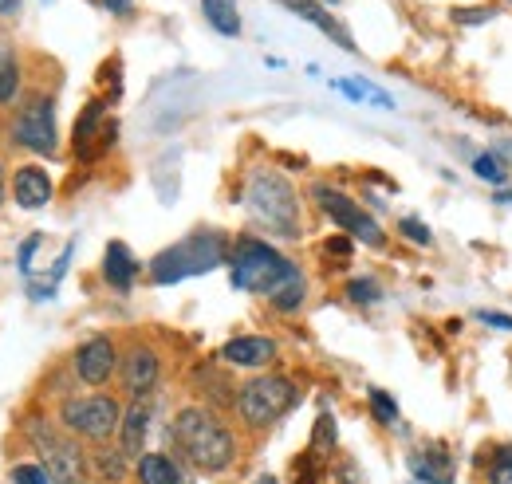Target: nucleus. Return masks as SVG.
Returning <instances> with one entry per match:
<instances>
[{"label": "nucleus", "mask_w": 512, "mask_h": 484, "mask_svg": "<svg viewBox=\"0 0 512 484\" xmlns=\"http://www.w3.org/2000/svg\"><path fill=\"white\" fill-rule=\"evenodd\" d=\"M229 280L241 292L268 296L276 311H296V307H304V296H308L304 272L288 256H280L272 244L256 241V237L237 241L233 256H229Z\"/></svg>", "instance_id": "obj_1"}, {"label": "nucleus", "mask_w": 512, "mask_h": 484, "mask_svg": "<svg viewBox=\"0 0 512 484\" xmlns=\"http://www.w3.org/2000/svg\"><path fill=\"white\" fill-rule=\"evenodd\" d=\"M174 445L186 457V465H193L205 477L225 473L237 461V437L233 429L221 422L209 406H186L174 418Z\"/></svg>", "instance_id": "obj_2"}, {"label": "nucleus", "mask_w": 512, "mask_h": 484, "mask_svg": "<svg viewBox=\"0 0 512 484\" xmlns=\"http://www.w3.org/2000/svg\"><path fill=\"white\" fill-rule=\"evenodd\" d=\"M245 209L256 225H264L276 237H300V197L288 178L276 170H253L245 182Z\"/></svg>", "instance_id": "obj_3"}, {"label": "nucleus", "mask_w": 512, "mask_h": 484, "mask_svg": "<svg viewBox=\"0 0 512 484\" xmlns=\"http://www.w3.org/2000/svg\"><path fill=\"white\" fill-rule=\"evenodd\" d=\"M229 260V241L221 233H190L186 241L170 244L150 260V280L154 284H178L186 276L213 272L217 264Z\"/></svg>", "instance_id": "obj_4"}, {"label": "nucleus", "mask_w": 512, "mask_h": 484, "mask_svg": "<svg viewBox=\"0 0 512 484\" xmlns=\"http://www.w3.org/2000/svg\"><path fill=\"white\" fill-rule=\"evenodd\" d=\"M24 437L40 453V465L48 469L52 484H87L91 457L75 445V437L67 429L44 422V418H32V422H24Z\"/></svg>", "instance_id": "obj_5"}, {"label": "nucleus", "mask_w": 512, "mask_h": 484, "mask_svg": "<svg viewBox=\"0 0 512 484\" xmlns=\"http://www.w3.org/2000/svg\"><path fill=\"white\" fill-rule=\"evenodd\" d=\"M300 390L292 378L284 374H256L249 378L241 390H237V410H241V422L249 429H268L272 422H280L292 406H296Z\"/></svg>", "instance_id": "obj_6"}, {"label": "nucleus", "mask_w": 512, "mask_h": 484, "mask_svg": "<svg viewBox=\"0 0 512 484\" xmlns=\"http://www.w3.org/2000/svg\"><path fill=\"white\" fill-rule=\"evenodd\" d=\"M60 425H64L71 437L107 445V441L119 433V425H123V406H119L111 394L64 398V406H60Z\"/></svg>", "instance_id": "obj_7"}, {"label": "nucleus", "mask_w": 512, "mask_h": 484, "mask_svg": "<svg viewBox=\"0 0 512 484\" xmlns=\"http://www.w3.org/2000/svg\"><path fill=\"white\" fill-rule=\"evenodd\" d=\"M316 193V201H320V209L343 229V233H351L355 241L371 244V248H383V229H379V221L359 205V201H351L347 193H339V189H331V185H316L312 189Z\"/></svg>", "instance_id": "obj_8"}, {"label": "nucleus", "mask_w": 512, "mask_h": 484, "mask_svg": "<svg viewBox=\"0 0 512 484\" xmlns=\"http://www.w3.org/2000/svg\"><path fill=\"white\" fill-rule=\"evenodd\" d=\"M12 138L24 146V150H32V154H56V107H52V99H44V95H32L20 111H16V119H12Z\"/></svg>", "instance_id": "obj_9"}, {"label": "nucleus", "mask_w": 512, "mask_h": 484, "mask_svg": "<svg viewBox=\"0 0 512 484\" xmlns=\"http://www.w3.org/2000/svg\"><path fill=\"white\" fill-rule=\"evenodd\" d=\"M119 138V122L107 119V103L103 99H91L83 107V115L75 119V158L79 162H95L103 158Z\"/></svg>", "instance_id": "obj_10"}, {"label": "nucleus", "mask_w": 512, "mask_h": 484, "mask_svg": "<svg viewBox=\"0 0 512 484\" xmlns=\"http://www.w3.org/2000/svg\"><path fill=\"white\" fill-rule=\"evenodd\" d=\"M119 363H123V359H119V351H115V343H111L107 335H95V339H87V343L75 351V374H79L87 386H107Z\"/></svg>", "instance_id": "obj_11"}, {"label": "nucleus", "mask_w": 512, "mask_h": 484, "mask_svg": "<svg viewBox=\"0 0 512 484\" xmlns=\"http://www.w3.org/2000/svg\"><path fill=\"white\" fill-rule=\"evenodd\" d=\"M123 390L130 398H150V390L158 386V374H162V363H158V351L146 347V343H134L127 355H123Z\"/></svg>", "instance_id": "obj_12"}, {"label": "nucleus", "mask_w": 512, "mask_h": 484, "mask_svg": "<svg viewBox=\"0 0 512 484\" xmlns=\"http://www.w3.org/2000/svg\"><path fill=\"white\" fill-rule=\"evenodd\" d=\"M221 359L229 366L260 370V366L276 363V343L264 339V335H241V339H229V343L221 347Z\"/></svg>", "instance_id": "obj_13"}, {"label": "nucleus", "mask_w": 512, "mask_h": 484, "mask_svg": "<svg viewBox=\"0 0 512 484\" xmlns=\"http://www.w3.org/2000/svg\"><path fill=\"white\" fill-rule=\"evenodd\" d=\"M280 4H284L292 16H300V20L316 24L323 36H331V40H335L343 52H355V40H351V32H347V28H343V24H339V20H335V16L323 8L320 0H280Z\"/></svg>", "instance_id": "obj_14"}, {"label": "nucleus", "mask_w": 512, "mask_h": 484, "mask_svg": "<svg viewBox=\"0 0 512 484\" xmlns=\"http://www.w3.org/2000/svg\"><path fill=\"white\" fill-rule=\"evenodd\" d=\"M150 398H134L130 410H123V425H119V449L127 457H142L146 449V433H150Z\"/></svg>", "instance_id": "obj_15"}, {"label": "nucleus", "mask_w": 512, "mask_h": 484, "mask_svg": "<svg viewBox=\"0 0 512 484\" xmlns=\"http://www.w3.org/2000/svg\"><path fill=\"white\" fill-rule=\"evenodd\" d=\"M12 197L20 209H44L52 201V178L40 166H20L12 178Z\"/></svg>", "instance_id": "obj_16"}, {"label": "nucleus", "mask_w": 512, "mask_h": 484, "mask_svg": "<svg viewBox=\"0 0 512 484\" xmlns=\"http://www.w3.org/2000/svg\"><path fill=\"white\" fill-rule=\"evenodd\" d=\"M406 465H410V473H414L418 484H453V457H449L442 445L410 453Z\"/></svg>", "instance_id": "obj_17"}, {"label": "nucleus", "mask_w": 512, "mask_h": 484, "mask_svg": "<svg viewBox=\"0 0 512 484\" xmlns=\"http://www.w3.org/2000/svg\"><path fill=\"white\" fill-rule=\"evenodd\" d=\"M103 276L115 292H130L134 288V276H138V260L130 256V248L123 241H111L103 252Z\"/></svg>", "instance_id": "obj_18"}, {"label": "nucleus", "mask_w": 512, "mask_h": 484, "mask_svg": "<svg viewBox=\"0 0 512 484\" xmlns=\"http://www.w3.org/2000/svg\"><path fill=\"white\" fill-rule=\"evenodd\" d=\"M138 481L142 484H182V469L166 453H142L138 457Z\"/></svg>", "instance_id": "obj_19"}, {"label": "nucleus", "mask_w": 512, "mask_h": 484, "mask_svg": "<svg viewBox=\"0 0 512 484\" xmlns=\"http://www.w3.org/2000/svg\"><path fill=\"white\" fill-rule=\"evenodd\" d=\"M201 12H205V20H209L213 32H221V36H241L237 0H201Z\"/></svg>", "instance_id": "obj_20"}, {"label": "nucleus", "mask_w": 512, "mask_h": 484, "mask_svg": "<svg viewBox=\"0 0 512 484\" xmlns=\"http://www.w3.org/2000/svg\"><path fill=\"white\" fill-rule=\"evenodd\" d=\"M127 453H123V449H107V445H103V449H95V453H91V473H99V477H103V481H123V477H127Z\"/></svg>", "instance_id": "obj_21"}, {"label": "nucleus", "mask_w": 512, "mask_h": 484, "mask_svg": "<svg viewBox=\"0 0 512 484\" xmlns=\"http://www.w3.org/2000/svg\"><path fill=\"white\" fill-rule=\"evenodd\" d=\"M20 91V60L12 52V44H0V107L12 103Z\"/></svg>", "instance_id": "obj_22"}, {"label": "nucleus", "mask_w": 512, "mask_h": 484, "mask_svg": "<svg viewBox=\"0 0 512 484\" xmlns=\"http://www.w3.org/2000/svg\"><path fill=\"white\" fill-rule=\"evenodd\" d=\"M473 174H477L481 182H493V185L509 182V166H505V158H497V154H477V158H473Z\"/></svg>", "instance_id": "obj_23"}, {"label": "nucleus", "mask_w": 512, "mask_h": 484, "mask_svg": "<svg viewBox=\"0 0 512 484\" xmlns=\"http://www.w3.org/2000/svg\"><path fill=\"white\" fill-rule=\"evenodd\" d=\"M367 402H371V414H375V422L379 425L398 422V402H394L386 390H371V394H367Z\"/></svg>", "instance_id": "obj_24"}, {"label": "nucleus", "mask_w": 512, "mask_h": 484, "mask_svg": "<svg viewBox=\"0 0 512 484\" xmlns=\"http://www.w3.org/2000/svg\"><path fill=\"white\" fill-rule=\"evenodd\" d=\"M331 445H335V418H331V414H323L320 422H316V433H312L308 453H312V457H323V449H331Z\"/></svg>", "instance_id": "obj_25"}, {"label": "nucleus", "mask_w": 512, "mask_h": 484, "mask_svg": "<svg viewBox=\"0 0 512 484\" xmlns=\"http://www.w3.org/2000/svg\"><path fill=\"white\" fill-rule=\"evenodd\" d=\"M489 484H512V445H501L489 465Z\"/></svg>", "instance_id": "obj_26"}, {"label": "nucleus", "mask_w": 512, "mask_h": 484, "mask_svg": "<svg viewBox=\"0 0 512 484\" xmlns=\"http://www.w3.org/2000/svg\"><path fill=\"white\" fill-rule=\"evenodd\" d=\"M379 296H383V288L375 280H351L347 284V300L351 303H363L367 307V303H379Z\"/></svg>", "instance_id": "obj_27"}, {"label": "nucleus", "mask_w": 512, "mask_h": 484, "mask_svg": "<svg viewBox=\"0 0 512 484\" xmlns=\"http://www.w3.org/2000/svg\"><path fill=\"white\" fill-rule=\"evenodd\" d=\"M12 484H52L44 465H12Z\"/></svg>", "instance_id": "obj_28"}, {"label": "nucleus", "mask_w": 512, "mask_h": 484, "mask_svg": "<svg viewBox=\"0 0 512 484\" xmlns=\"http://www.w3.org/2000/svg\"><path fill=\"white\" fill-rule=\"evenodd\" d=\"M398 229H402V233H406V237H410L414 244H430V241H434V237H430V229H426L418 217H402V221H398Z\"/></svg>", "instance_id": "obj_29"}, {"label": "nucleus", "mask_w": 512, "mask_h": 484, "mask_svg": "<svg viewBox=\"0 0 512 484\" xmlns=\"http://www.w3.org/2000/svg\"><path fill=\"white\" fill-rule=\"evenodd\" d=\"M40 244H44V237H40V233H32L28 241L20 244V272H24V276H32V252H36Z\"/></svg>", "instance_id": "obj_30"}, {"label": "nucleus", "mask_w": 512, "mask_h": 484, "mask_svg": "<svg viewBox=\"0 0 512 484\" xmlns=\"http://www.w3.org/2000/svg\"><path fill=\"white\" fill-rule=\"evenodd\" d=\"M493 20V8H461L457 12V24H485Z\"/></svg>", "instance_id": "obj_31"}, {"label": "nucleus", "mask_w": 512, "mask_h": 484, "mask_svg": "<svg viewBox=\"0 0 512 484\" xmlns=\"http://www.w3.org/2000/svg\"><path fill=\"white\" fill-rule=\"evenodd\" d=\"M331 481L335 484H363V473H359L351 461H343V465H339V473H331Z\"/></svg>", "instance_id": "obj_32"}, {"label": "nucleus", "mask_w": 512, "mask_h": 484, "mask_svg": "<svg viewBox=\"0 0 512 484\" xmlns=\"http://www.w3.org/2000/svg\"><path fill=\"white\" fill-rule=\"evenodd\" d=\"M477 319H481V323H489V327L512 331V315H501V311H477Z\"/></svg>", "instance_id": "obj_33"}, {"label": "nucleus", "mask_w": 512, "mask_h": 484, "mask_svg": "<svg viewBox=\"0 0 512 484\" xmlns=\"http://www.w3.org/2000/svg\"><path fill=\"white\" fill-rule=\"evenodd\" d=\"M323 252H331V256H347V252H351V244L343 241V237H335V241L323 244Z\"/></svg>", "instance_id": "obj_34"}, {"label": "nucleus", "mask_w": 512, "mask_h": 484, "mask_svg": "<svg viewBox=\"0 0 512 484\" xmlns=\"http://www.w3.org/2000/svg\"><path fill=\"white\" fill-rule=\"evenodd\" d=\"M111 12H130V0H103Z\"/></svg>", "instance_id": "obj_35"}, {"label": "nucleus", "mask_w": 512, "mask_h": 484, "mask_svg": "<svg viewBox=\"0 0 512 484\" xmlns=\"http://www.w3.org/2000/svg\"><path fill=\"white\" fill-rule=\"evenodd\" d=\"M20 8V0H0V16H12Z\"/></svg>", "instance_id": "obj_36"}, {"label": "nucleus", "mask_w": 512, "mask_h": 484, "mask_svg": "<svg viewBox=\"0 0 512 484\" xmlns=\"http://www.w3.org/2000/svg\"><path fill=\"white\" fill-rule=\"evenodd\" d=\"M497 201H505V205H512V193H497Z\"/></svg>", "instance_id": "obj_37"}, {"label": "nucleus", "mask_w": 512, "mask_h": 484, "mask_svg": "<svg viewBox=\"0 0 512 484\" xmlns=\"http://www.w3.org/2000/svg\"><path fill=\"white\" fill-rule=\"evenodd\" d=\"M253 484H276V477H260V481H253Z\"/></svg>", "instance_id": "obj_38"}, {"label": "nucleus", "mask_w": 512, "mask_h": 484, "mask_svg": "<svg viewBox=\"0 0 512 484\" xmlns=\"http://www.w3.org/2000/svg\"><path fill=\"white\" fill-rule=\"evenodd\" d=\"M0 201H4V174H0Z\"/></svg>", "instance_id": "obj_39"}]
</instances>
